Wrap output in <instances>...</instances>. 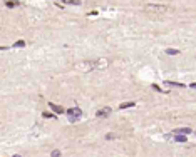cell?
<instances>
[{
  "mask_svg": "<svg viewBox=\"0 0 196 157\" xmlns=\"http://www.w3.org/2000/svg\"><path fill=\"white\" fill-rule=\"evenodd\" d=\"M166 85H169V87H179V89L185 87V84H179V82H171V80H168Z\"/></svg>",
  "mask_w": 196,
  "mask_h": 157,
  "instance_id": "30bf717a",
  "label": "cell"
},
{
  "mask_svg": "<svg viewBox=\"0 0 196 157\" xmlns=\"http://www.w3.org/2000/svg\"><path fill=\"white\" fill-rule=\"evenodd\" d=\"M191 132H193L191 127H179V129H174V130H173V134H181V136H188V134H191Z\"/></svg>",
  "mask_w": 196,
  "mask_h": 157,
  "instance_id": "277c9868",
  "label": "cell"
},
{
  "mask_svg": "<svg viewBox=\"0 0 196 157\" xmlns=\"http://www.w3.org/2000/svg\"><path fill=\"white\" fill-rule=\"evenodd\" d=\"M5 5H7L9 9H14V7H19L20 2H19V0H7V2H5Z\"/></svg>",
  "mask_w": 196,
  "mask_h": 157,
  "instance_id": "ba28073f",
  "label": "cell"
},
{
  "mask_svg": "<svg viewBox=\"0 0 196 157\" xmlns=\"http://www.w3.org/2000/svg\"><path fill=\"white\" fill-rule=\"evenodd\" d=\"M174 140H176V142H186V136H181V134H174Z\"/></svg>",
  "mask_w": 196,
  "mask_h": 157,
  "instance_id": "8fae6325",
  "label": "cell"
},
{
  "mask_svg": "<svg viewBox=\"0 0 196 157\" xmlns=\"http://www.w3.org/2000/svg\"><path fill=\"white\" fill-rule=\"evenodd\" d=\"M79 70H92L94 69V62H82L77 65Z\"/></svg>",
  "mask_w": 196,
  "mask_h": 157,
  "instance_id": "5b68a950",
  "label": "cell"
},
{
  "mask_svg": "<svg viewBox=\"0 0 196 157\" xmlns=\"http://www.w3.org/2000/svg\"><path fill=\"white\" fill-rule=\"evenodd\" d=\"M55 2H64V3H69V5H80L82 3L80 0H55Z\"/></svg>",
  "mask_w": 196,
  "mask_h": 157,
  "instance_id": "9c48e42d",
  "label": "cell"
},
{
  "mask_svg": "<svg viewBox=\"0 0 196 157\" xmlns=\"http://www.w3.org/2000/svg\"><path fill=\"white\" fill-rule=\"evenodd\" d=\"M12 157H22V156H19V154H15V156H12Z\"/></svg>",
  "mask_w": 196,
  "mask_h": 157,
  "instance_id": "ac0fdd59",
  "label": "cell"
},
{
  "mask_svg": "<svg viewBox=\"0 0 196 157\" xmlns=\"http://www.w3.org/2000/svg\"><path fill=\"white\" fill-rule=\"evenodd\" d=\"M50 157H60V150H52V154H50Z\"/></svg>",
  "mask_w": 196,
  "mask_h": 157,
  "instance_id": "2e32d148",
  "label": "cell"
},
{
  "mask_svg": "<svg viewBox=\"0 0 196 157\" xmlns=\"http://www.w3.org/2000/svg\"><path fill=\"white\" fill-rule=\"evenodd\" d=\"M144 10L149 13H166L171 9L164 3H147V5H144Z\"/></svg>",
  "mask_w": 196,
  "mask_h": 157,
  "instance_id": "6da1fadb",
  "label": "cell"
},
{
  "mask_svg": "<svg viewBox=\"0 0 196 157\" xmlns=\"http://www.w3.org/2000/svg\"><path fill=\"white\" fill-rule=\"evenodd\" d=\"M166 54H168V55H178V54H179V50H176V49H166Z\"/></svg>",
  "mask_w": 196,
  "mask_h": 157,
  "instance_id": "5bb4252c",
  "label": "cell"
},
{
  "mask_svg": "<svg viewBox=\"0 0 196 157\" xmlns=\"http://www.w3.org/2000/svg\"><path fill=\"white\" fill-rule=\"evenodd\" d=\"M12 47H14V49H20V47H25V42H24V40H17V42H15Z\"/></svg>",
  "mask_w": 196,
  "mask_h": 157,
  "instance_id": "4fadbf2b",
  "label": "cell"
},
{
  "mask_svg": "<svg viewBox=\"0 0 196 157\" xmlns=\"http://www.w3.org/2000/svg\"><path fill=\"white\" fill-rule=\"evenodd\" d=\"M104 67H107V60H97V62H94V69H104Z\"/></svg>",
  "mask_w": 196,
  "mask_h": 157,
  "instance_id": "8992f818",
  "label": "cell"
},
{
  "mask_svg": "<svg viewBox=\"0 0 196 157\" xmlns=\"http://www.w3.org/2000/svg\"><path fill=\"white\" fill-rule=\"evenodd\" d=\"M111 107H102V109H99L97 112H96V117L97 119H106V117H109L111 115Z\"/></svg>",
  "mask_w": 196,
  "mask_h": 157,
  "instance_id": "3957f363",
  "label": "cell"
},
{
  "mask_svg": "<svg viewBox=\"0 0 196 157\" xmlns=\"http://www.w3.org/2000/svg\"><path fill=\"white\" fill-rule=\"evenodd\" d=\"M42 117H45V119H55V115H54V114H50V112H44V114H42Z\"/></svg>",
  "mask_w": 196,
  "mask_h": 157,
  "instance_id": "9a60e30c",
  "label": "cell"
},
{
  "mask_svg": "<svg viewBox=\"0 0 196 157\" xmlns=\"http://www.w3.org/2000/svg\"><path fill=\"white\" fill-rule=\"evenodd\" d=\"M153 89H154V90H157V92H163V90H161V89H159V87H157V85H156V84H154V85H153Z\"/></svg>",
  "mask_w": 196,
  "mask_h": 157,
  "instance_id": "e0dca14e",
  "label": "cell"
},
{
  "mask_svg": "<svg viewBox=\"0 0 196 157\" xmlns=\"http://www.w3.org/2000/svg\"><path fill=\"white\" fill-rule=\"evenodd\" d=\"M67 117H69V120L70 122H76L79 117H82V110L79 107H70V109H67Z\"/></svg>",
  "mask_w": 196,
  "mask_h": 157,
  "instance_id": "7a4b0ae2",
  "label": "cell"
},
{
  "mask_svg": "<svg viewBox=\"0 0 196 157\" xmlns=\"http://www.w3.org/2000/svg\"><path fill=\"white\" fill-rule=\"evenodd\" d=\"M49 105L55 114H64V107H60V105H57V104H49Z\"/></svg>",
  "mask_w": 196,
  "mask_h": 157,
  "instance_id": "52a82bcc",
  "label": "cell"
},
{
  "mask_svg": "<svg viewBox=\"0 0 196 157\" xmlns=\"http://www.w3.org/2000/svg\"><path fill=\"white\" fill-rule=\"evenodd\" d=\"M134 105H136L134 102H124V104L119 105V109H129V107H134Z\"/></svg>",
  "mask_w": 196,
  "mask_h": 157,
  "instance_id": "7c38bea8",
  "label": "cell"
}]
</instances>
